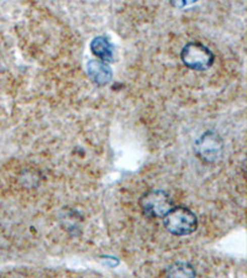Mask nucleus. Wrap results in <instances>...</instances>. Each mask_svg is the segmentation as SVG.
<instances>
[{"instance_id":"obj_2","label":"nucleus","mask_w":247,"mask_h":278,"mask_svg":"<svg viewBox=\"0 0 247 278\" xmlns=\"http://www.w3.org/2000/svg\"><path fill=\"white\" fill-rule=\"evenodd\" d=\"M180 60L188 68L194 71H207L213 66L215 56L208 46L198 41H191L180 51Z\"/></svg>"},{"instance_id":"obj_6","label":"nucleus","mask_w":247,"mask_h":278,"mask_svg":"<svg viewBox=\"0 0 247 278\" xmlns=\"http://www.w3.org/2000/svg\"><path fill=\"white\" fill-rule=\"evenodd\" d=\"M90 50L94 56L99 58V61L105 63L112 62L114 60V49L107 36H96L91 40Z\"/></svg>"},{"instance_id":"obj_4","label":"nucleus","mask_w":247,"mask_h":278,"mask_svg":"<svg viewBox=\"0 0 247 278\" xmlns=\"http://www.w3.org/2000/svg\"><path fill=\"white\" fill-rule=\"evenodd\" d=\"M194 152L205 162H215L224 154V140L218 132L209 130L194 144Z\"/></svg>"},{"instance_id":"obj_3","label":"nucleus","mask_w":247,"mask_h":278,"mask_svg":"<svg viewBox=\"0 0 247 278\" xmlns=\"http://www.w3.org/2000/svg\"><path fill=\"white\" fill-rule=\"evenodd\" d=\"M140 207L149 218H163L173 208V203L165 191L151 189L141 197Z\"/></svg>"},{"instance_id":"obj_1","label":"nucleus","mask_w":247,"mask_h":278,"mask_svg":"<svg viewBox=\"0 0 247 278\" xmlns=\"http://www.w3.org/2000/svg\"><path fill=\"white\" fill-rule=\"evenodd\" d=\"M163 224L169 233L176 236H184L194 233L198 226L195 214L185 207H176L163 216Z\"/></svg>"},{"instance_id":"obj_5","label":"nucleus","mask_w":247,"mask_h":278,"mask_svg":"<svg viewBox=\"0 0 247 278\" xmlns=\"http://www.w3.org/2000/svg\"><path fill=\"white\" fill-rule=\"evenodd\" d=\"M88 74L95 84L104 85L113 79V72L109 65L99 60H91L87 65Z\"/></svg>"},{"instance_id":"obj_7","label":"nucleus","mask_w":247,"mask_h":278,"mask_svg":"<svg viewBox=\"0 0 247 278\" xmlns=\"http://www.w3.org/2000/svg\"><path fill=\"white\" fill-rule=\"evenodd\" d=\"M194 267L185 262H176L169 266L166 278H195Z\"/></svg>"}]
</instances>
